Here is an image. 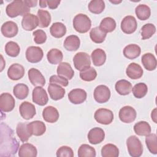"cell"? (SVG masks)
<instances>
[{"label":"cell","instance_id":"1","mask_svg":"<svg viewBox=\"0 0 157 157\" xmlns=\"http://www.w3.org/2000/svg\"><path fill=\"white\" fill-rule=\"evenodd\" d=\"M7 15L11 18L18 16H25L30 12V7L25 3V1L15 0L9 4L6 9Z\"/></svg>","mask_w":157,"mask_h":157},{"label":"cell","instance_id":"2","mask_svg":"<svg viewBox=\"0 0 157 157\" xmlns=\"http://www.w3.org/2000/svg\"><path fill=\"white\" fill-rule=\"evenodd\" d=\"M73 26L78 33H85L90 29L91 21L86 15L78 13L73 19Z\"/></svg>","mask_w":157,"mask_h":157},{"label":"cell","instance_id":"3","mask_svg":"<svg viewBox=\"0 0 157 157\" xmlns=\"http://www.w3.org/2000/svg\"><path fill=\"white\" fill-rule=\"evenodd\" d=\"M126 146L130 156L139 157L143 153V146L139 139L136 136H131L126 140Z\"/></svg>","mask_w":157,"mask_h":157},{"label":"cell","instance_id":"4","mask_svg":"<svg viewBox=\"0 0 157 157\" xmlns=\"http://www.w3.org/2000/svg\"><path fill=\"white\" fill-rule=\"evenodd\" d=\"M73 63L75 69L81 71L90 66V57L88 53L80 52L75 55L73 58Z\"/></svg>","mask_w":157,"mask_h":157},{"label":"cell","instance_id":"5","mask_svg":"<svg viewBox=\"0 0 157 157\" xmlns=\"http://www.w3.org/2000/svg\"><path fill=\"white\" fill-rule=\"evenodd\" d=\"M94 118L98 123L107 125L112 122L113 120V113L112 111L109 109L101 108L95 112Z\"/></svg>","mask_w":157,"mask_h":157},{"label":"cell","instance_id":"6","mask_svg":"<svg viewBox=\"0 0 157 157\" xmlns=\"http://www.w3.org/2000/svg\"><path fill=\"white\" fill-rule=\"evenodd\" d=\"M94 98L98 103H105L110 98V91L109 88L104 85H100L96 87L94 90Z\"/></svg>","mask_w":157,"mask_h":157},{"label":"cell","instance_id":"7","mask_svg":"<svg viewBox=\"0 0 157 157\" xmlns=\"http://www.w3.org/2000/svg\"><path fill=\"white\" fill-rule=\"evenodd\" d=\"M26 58L29 63H36L40 61L44 56L42 49L37 46H30L26 50Z\"/></svg>","mask_w":157,"mask_h":157},{"label":"cell","instance_id":"8","mask_svg":"<svg viewBox=\"0 0 157 157\" xmlns=\"http://www.w3.org/2000/svg\"><path fill=\"white\" fill-rule=\"evenodd\" d=\"M15 105L13 97L9 93H3L0 96V108L2 112H9L12 111Z\"/></svg>","mask_w":157,"mask_h":157},{"label":"cell","instance_id":"9","mask_svg":"<svg viewBox=\"0 0 157 157\" xmlns=\"http://www.w3.org/2000/svg\"><path fill=\"white\" fill-rule=\"evenodd\" d=\"M136 111L131 106H124L119 111L120 120L125 123H132L136 120Z\"/></svg>","mask_w":157,"mask_h":157},{"label":"cell","instance_id":"10","mask_svg":"<svg viewBox=\"0 0 157 157\" xmlns=\"http://www.w3.org/2000/svg\"><path fill=\"white\" fill-rule=\"evenodd\" d=\"M32 98L34 103L41 106L46 105L48 101L47 93L42 86H36L33 90Z\"/></svg>","mask_w":157,"mask_h":157},{"label":"cell","instance_id":"11","mask_svg":"<svg viewBox=\"0 0 157 157\" xmlns=\"http://www.w3.org/2000/svg\"><path fill=\"white\" fill-rule=\"evenodd\" d=\"M137 27V21L134 17L132 15L126 16L121 22V29L122 31L128 34L134 33Z\"/></svg>","mask_w":157,"mask_h":157},{"label":"cell","instance_id":"12","mask_svg":"<svg viewBox=\"0 0 157 157\" xmlns=\"http://www.w3.org/2000/svg\"><path fill=\"white\" fill-rule=\"evenodd\" d=\"M21 26L26 31H33L39 26L38 17L33 13H27L23 17Z\"/></svg>","mask_w":157,"mask_h":157},{"label":"cell","instance_id":"13","mask_svg":"<svg viewBox=\"0 0 157 157\" xmlns=\"http://www.w3.org/2000/svg\"><path fill=\"white\" fill-rule=\"evenodd\" d=\"M28 78L33 85L43 86L45 84V79L42 73L36 68H31L28 72Z\"/></svg>","mask_w":157,"mask_h":157},{"label":"cell","instance_id":"14","mask_svg":"<svg viewBox=\"0 0 157 157\" xmlns=\"http://www.w3.org/2000/svg\"><path fill=\"white\" fill-rule=\"evenodd\" d=\"M86 92L80 88L72 90L68 93V98L70 102L74 104H80L83 103L86 99Z\"/></svg>","mask_w":157,"mask_h":157},{"label":"cell","instance_id":"15","mask_svg":"<svg viewBox=\"0 0 157 157\" xmlns=\"http://www.w3.org/2000/svg\"><path fill=\"white\" fill-rule=\"evenodd\" d=\"M105 138L104 130L98 127H95L90 130L88 134V139L90 144L96 145L102 142Z\"/></svg>","mask_w":157,"mask_h":157},{"label":"cell","instance_id":"16","mask_svg":"<svg viewBox=\"0 0 157 157\" xmlns=\"http://www.w3.org/2000/svg\"><path fill=\"white\" fill-rule=\"evenodd\" d=\"M19 112L22 118L27 120L33 118L36 113L35 106L28 101L23 102L20 104Z\"/></svg>","mask_w":157,"mask_h":157},{"label":"cell","instance_id":"17","mask_svg":"<svg viewBox=\"0 0 157 157\" xmlns=\"http://www.w3.org/2000/svg\"><path fill=\"white\" fill-rule=\"evenodd\" d=\"M25 75L23 66L18 63L12 64L7 70V76L12 80H18L21 78Z\"/></svg>","mask_w":157,"mask_h":157},{"label":"cell","instance_id":"18","mask_svg":"<svg viewBox=\"0 0 157 157\" xmlns=\"http://www.w3.org/2000/svg\"><path fill=\"white\" fill-rule=\"evenodd\" d=\"M1 31L4 36L6 37H15L18 32V28L15 22L12 21H7L3 23L1 28Z\"/></svg>","mask_w":157,"mask_h":157},{"label":"cell","instance_id":"19","mask_svg":"<svg viewBox=\"0 0 157 157\" xmlns=\"http://www.w3.org/2000/svg\"><path fill=\"white\" fill-rule=\"evenodd\" d=\"M42 117L45 121L53 123L58 121L59 115L58 110L55 107L49 105L43 110Z\"/></svg>","mask_w":157,"mask_h":157},{"label":"cell","instance_id":"20","mask_svg":"<svg viewBox=\"0 0 157 157\" xmlns=\"http://www.w3.org/2000/svg\"><path fill=\"white\" fill-rule=\"evenodd\" d=\"M16 132L20 140L23 142H27L33 135L28 123H18L16 128Z\"/></svg>","mask_w":157,"mask_h":157},{"label":"cell","instance_id":"21","mask_svg":"<svg viewBox=\"0 0 157 157\" xmlns=\"http://www.w3.org/2000/svg\"><path fill=\"white\" fill-rule=\"evenodd\" d=\"M143 73L144 71L142 67L136 63L129 64L126 70L127 76L133 80L140 78L143 75Z\"/></svg>","mask_w":157,"mask_h":157},{"label":"cell","instance_id":"22","mask_svg":"<svg viewBox=\"0 0 157 157\" xmlns=\"http://www.w3.org/2000/svg\"><path fill=\"white\" fill-rule=\"evenodd\" d=\"M48 92L50 97L54 101H58L63 98L65 95V90L60 85L50 83L48 86Z\"/></svg>","mask_w":157,"mask_h":157},{"label":"cell","instance_id":"23","mask_svg":"<svg viewBox=\"0 0 157 157\" xmlns=\"http://www.w3.org/2000/svg\"><path fill=\"white\" fill-rule=\"evenodd\" d=\"M37 155V148L31 144L25 143L20 147L18 151L20 157H36Z\"/></svg>","mask_w":157,"mask_h":157},{"label":"cell","instance_id":"24","mask_svg":"<svg viewBox=\"0 0 157 157\" xmlns=\"http://www.w3.org/2000/svg\"><path fill=\"white\" fill-rule=\"evenodd\" d=\"M58 75L63 77L67 80L72 78L74 75V71L70 64L66 62H63L59 64L56 70Z\"/></svg>","mask_w":157,"mask_h":157},{"label":"cell","instance_id":"25","mask_svg":"<svg viewBox=\"0 0 157 157\" xmlns=\"http://www.w3.org/2000/svg\"><path fill=\"white\" fill-rule=\"evenodd\" d=\"M141 61L145 69L147 71H154L156 68V59L155 55L151 53H146L144 54L142 56Z\"/></svg>","mask_w":157,"mask_h":157},{"label":"cell","instance_id":"26","mask_svg":"<svg viewBox=\"0 0 157 157\" xmlns=\"http://www.w3.org/2000/svg\"><path fill=\"white\" fill-rule=\"evenodd\" d=\"M63 45L65 49L68 51H76L78 49L80 45V39L75 35L69 36L65 39Z\"/></svg>","mask_w":157,"mask_h":157},{"label":"cell","instance_id":"27","mask_svg":"<svg viewBox=\"0 0 157 157\" xmlns=\"http://www.w3.org/2000/svg\"><path fill=\"white\" fill-rule=\"evenodd\" d=\"M116 91L120 95H128L132 90V84L129 81L123 79L117 81L115 85Z\"/></svg>","mask_w":157,"mask_h":157},{"label":"cell","instance_id":"28","mask_svg":"<svg viewBox=\"0 0 157 157\" xmlns=\"http://www.w3.org/2000/svg\"><path fill=\"white\" fill-rule=\"evenodd\" d=\"M141 52L140 47L136 44H129L123 49L124 56L129 59H134L137 58Z\"/></svg>","mask_w":157,"mask_h":157},{"label":"cell","instance_id":"29","mask_svg":"<svg viewBox=\"0 0 157 157\" xmlns=\"http://www.w3.org/2000/svg\"><path fill=\"white\" fill-rule=\"evenodd\" d=\"M93 63L96 66L103 65L106 60V54L104 50L101 48H96L91 54Z\"/></svg>","mask_w":157,"mask_h":157},{"label":"cell","instance_id":"30","mask_svg":"<svg viewBox=\"0 0 157 157\" xmlns=\"http://www.w3.org/2000/svg\"><path fill=\"white\" fill-rule=\"evenodd\" d=\"M33 135L40 136L43 135L46 131V126L45 123L41 121L36 120L28 123Z\"/></svg>","mask_w":157,"mask_h":157},{"label":"cell","instance_id":"31","mask_svg":"<svg viewBox=\"0 0 157 157\" xmlns=\"http://www.w3.org/2000/svg\"><path fill=\"white\" fill-rule=\"evenodd\" d=\"M51 35L56 38H61L66 33V26L61 22H55L50 28Z\"/></svg>","mask_w":157,"mask_h":157},{"label":"cell","instance_id":"32","mask_svg":"<svg viewBox=\"0 0 157 157\" xmlns=\"http://www.w3.org/2000/svg\"><path fill=\"white\" fill-rule=\"evenodd\" d=\"M47 58L48 61L52 64H58L61 63L63 55L61 50L57 48H52L50 50L47 54Z\"/></svg>","mask_w":157,"mask_h":157},{"label":"cell","instance_id":"33","mask_svg":"<svg viewBox=\"0 0 157 157\" xmlns=\"http://www.w3.org/2000/svg\"><path fill=\"white\" fill-rule=\"evenodd\" d=\"M134 131L138 136H146L151 132V126L147 121H140L134 124Z\"/></svg>","mask_w":157,"mask_h":157},{"label":"cell","instance_id":"34","mask_svg":"<svg viewBox=\"0 0 157 157\" xmlns=\"http://www.w3.org/2000/svg\"><path fill=\"white\" fill-rule=\"evenodd\" d=\"M107 33L104 32L99 26L92 28L90 32V36L91 40L96 44L103 42L106 37Z\"/></svg>","mask_w":157,"mask_h":157},{"label":"cell","instance_id":"35","mask_svg":"<svg viewBox=\"0 0 157 157\" xmlns=\"http://www.w3.org/2000/svg\"><path fill=\"white\" fill-rule=\"evenodd\" d=\"M39 20V26L40 28H47L51 23L50 13L45 10L39 9L37 13Z\"/></svg>","mask_w":157,"mask_h":157},{"label":"cell","instance_id":"36","mask_svg":"<svg viewBox=\"0 0 157 157\" xmlns=\"http://www.w3.org/2000/svg\"><path fill=\"white\" fill-rule=\"evenodd\" d=\"M101 155L103 157H117L119 155V150L116 145L107 144L102 147Z\"/></svg>","mask_w":157,"mask_h":157},{"label":"cell","instance_id":"37","mask_svg":"<svg viewBox=\"0 0 157 157\" xmlns=\"http://www.w3.org/2000/svg\"><path fill=\"white\" fill-rule=\"evenodd\" d=\"M13 93L17 98L24 99L28 96L29 88L24 83H18L13 87Z\"/></svg>","mask_w":157,"mask_h":157},{"label":"cell","instance_id":"38","mask_svg":"<svg viewBox=\"0 0 157 157\" xmlns=\"http://www.w3.org/2000/svg\"><path fill=\"white\" fill-rule=\"evenodd\" d=\"M135 13L139 20H146L150 16L151 10L147 5L139 4L136 7Z\"/></svg>","mask_w":157,"mask_h":157},{"label":"cell","instance_id":"39","mask_svg":"<svg viewBox=\"0 0 157 157\" xmlns=\"http://www.w3.org/2000/svg\"><path fill=\"white\" fill-rule=\"evenodd\" d=\"M99 28L105 33H110L115 30L116 28V22L112 17H105L101 21Z\"/></svg>","mask_w":157,"mask_h":157},{"label":"cell","instance_id":"40","mask_svg":"<svg viewBox=\"0 0 157 157\" xmlns=\"http://www.w3.org/2000/svg\"><path fill=\"white\" fill-rule=\"evenodd\" d=\"M145 144L147 147L152 154H157V136L156 134L152 133L146 136Z\"/></svg>","mask_w":157,"mask_h":157},{"label":"cell","instance_id":"41","mask_svg":"<svg viewBox=\"0 0 157 157\" xmlns=\"http://www.w3.org/2000/svg\"><path fill=\"white\" fill-rule=\"evenodd\" d=\"M88 7L91 13L99 14L105 9V2L102 0H92L89 2Z\"/></svg>","mask_w":157,"mask_h":157},{"label":"cell","instance_id":"42","mask_svg":"<svg viewBox=\"0 0 157 157\" xmlns=\"http://www.w3.org/2000/svg\"><path fill=\"white\" fill-rule=\"evenodd\" d=\"M80 77L81 79L84 81L91 82L96 78L97 72L94 68L90 66L80 71Z\"/></svg>","mask_w":157,"mask_h":157},{"label":"cell","instance_id":"43","mask_svg":"<svg viewBox=\"0 0 157 157\" xmlns=\"http://www.w3.org/2000/svg\"><path fill=\"white\" fill-rule=\"evenodd\" d=\"M95 149L88 144H82L78 150V157H95Z\"/></svg>","mask_w":157,"mask_h":157},{"label":"cell","instance_id":"44","mask_svg":"<svg viewBox=\"0 0 157 157\" xmlns=\"http://www.w3.org/2000/svg\"><path fill=\"white\" fill-rule=\"evenodd\" d=\"M131 91L136 98L140 99L144 97L147 93L148 87L145 83L140 82L136 84L133 88H132Z\"/></svg>","mask_w":157,"mask_h":157},{"label":"cell","instance_id":"45","mask_svg":"<svg viewBox=\"0 0 157 157\" xmlns=\"http://www.w3.org/2000/svg\"><path fill=\"white\" fill-rule=\"evenodd\" d=\"M5 52L10 56L16 57L20 53V48L17 42L9 41L5 45Z\"/></svg>","mask_w":157,"mask_h":157},{"label":"cell","instance_id":"46","mask_svg":"<svg viewBox=\"0 0 157 157\" xmlns=\"http://www.w3.org/2000/svg\"><path fill=\"white\" fill-rule=\"evenodd\" d=\"M156 32V27L152 23H147L141 28V36L143 40L150 38Z\"/></svg>","mask_w":157,"mask_h":157},{"label":"cell","instance_id":"47","mask_svg":"<svg viewBox=\"0 0 157 157\" xmlns=\"http://www.w3.org/2000/svg\"><path fill=\"white\" fill-rule=\"evenodd\" d=\"M34 38V41L37 44H42L47 40V35L44 31L42 29H37L33 33Z\"/></svg>","mask_w":157,"mask_h":157},{"label":"cell","instance_id":"48","mask_svg":"<svg viewBox=\"0 0 157 157\" xmlns=\"http://www.w3.org/2000/svg\"><path fill=\"white\" fill-rule=\"evenodd\" d=\"M58 157H73L74 152L72 149L68 146H62L56 151Z\"/></svg>","mask_w":157,"mask_h":157},{"label":"cell","instance_id":"49","mask_svg":"<svg viewBox=\"0 0 157 157\" xmlns=\"http://www.w3.org/2000/svg\"><path fill=\"white\" fill-rule=\"evenodd\" d=\"M50 83L53 84H57L62 86H67L69 84L68 80L63 77L57 75H52L50 77Z\"/></svg>","mask_w":157,"mask_h":157},{"label":"cell","instance_id":"50","mask_svg":"<svg viewBox=\"0 0 157 157\" xmlns=\"http://www.w3.org/2000/svg\"><path fill=\"white\" fill-rule=\"evenodd\" d=\"M60 3V1L58 0H48L47 1V4L50 9H55L58 7Z\"/></svg>","mask_w":157,"mask_h":157},{"label":"cell","instance_id":"51","mask_svg":"<svg viewBox=\"0 0 157 157\" xmlns=\"http://www.w3.org/2000/svg\"><path fill=\"white\" fill-rule=\"evenodd\" d=\"M25 2L29 7H35L37 4V1L36 0H25Z\"/></svg>","mask_w":157,"mask_h":157},{"label":"cell","instance_id":"52","mask_svg":"<svg viewBox=\"0 0 157 157\" xmlns=\"http://www.w3.org/2000/svg\"><path fill=\"white\" fill-rule=\"evenodd\" d=\"M151 119L155 123H157V115H156V109L155 108L152 112H151Z\"/></svg>","mask_w":157,"mask_h":157},{"label":"cell","instance_id":"53","mask_svg":"<svg viewBox=\"0 0 157 157\" xmlns=\"http://www.w3.org/2000/svg\"><path fill=\"white\" fill-rule=\"evenodd\" d=\"M39 6H40V7L42 8H45L47 6V1L45 0H42V1H39Z\"/></svg>","mask_w":157,"mask_h":157},{"label":"cell","instance_id":"54","mask_svg":"<svg viewBox=\"0 0 157 157\" xmlns=\"http://www.w3.org/2000/svg\"><path fill=\"white\" fill-rule=\"evenodd\" d=\"M110 1L112 3H113V4H118V3H120V2H121V1Z\"/></svg>","mask_w":157,"mask_h":157}]
</instances>
